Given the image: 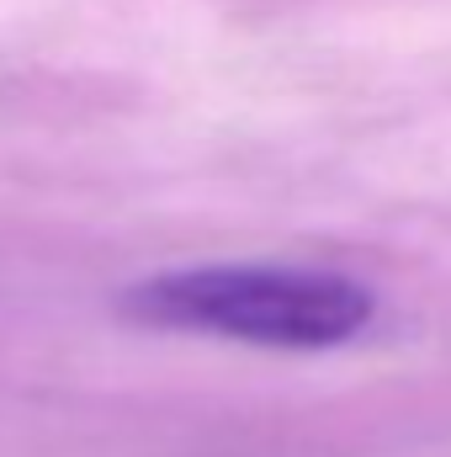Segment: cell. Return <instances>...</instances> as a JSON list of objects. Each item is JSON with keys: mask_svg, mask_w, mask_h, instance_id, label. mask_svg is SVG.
I'll use <instances>...</instances> for the list:
<instances>
[{"mask_svg": "<svg viewBox=\"0 0 451 457\" xmlns=\"http://www.w3.org/2000/svg\"><path fill=\"white\" fill-rule=\"evenodd\" d=\"M122 314L154 330H197L244 345L330 351L356 341L377 298L356 277L308 266H192L122 293Z\"/></svg>", "mask_w": 451, "mask_h": 457, "instance_id": "6da1fadb", "label": "cell"}]
</instances>
